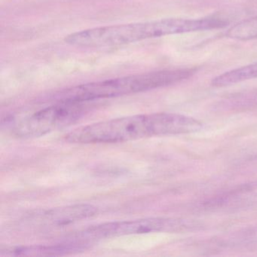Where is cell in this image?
Here are the masks:
<instances>
[{
	"label": "cell",
	"mask_w": 257,
	"mask_h": 257,
	"mask_svg": "<svg viewBox=\"0 0 257 257\" xmlns=\"http://www.w3.org/2000/svg\"><path fill=\"white\" fill-rule=\"evenodd\" d=\"M203 127L198 119L171 112L113 118L78 127L67 134L70 144H115L165 135L195 133Z\"/></svg>",
	"instance_id": "6da1fadb"
},
{
	"label": "cell",
	"mask_w": 257,
	"mask_h": 257,
	"mask_svg": "<svg viewBox=\"0 0 257 257\" xmlns=\"http://www.w3.org/2000/svg\"><path fill=\"white\" fill-rule=\"evenodd\" d=\"M217 27L218 22L215 18L160 19L85 30L67 36L65 42L76 47H108L165 36L210 31Z\"/></svg>",
	"instance_id": "7a4b0ae2"
},
{
	"label": "cell",
	"mask_w": 257,
	"mask_h": 257,
	"mask_svg": "<svg viewBox=\"0 0 257 257\" xmlns=\"http://www.w3.org/2000/svg\"><path fill=\"white\" fill-rule=\"evenodd\" d=\"M195 68L165 70L78 85L57 94V101L91 102L169 86L189 79Z\"/></svg>",
	"instance_id": "3957f363"
},
{
	"label": "cell",
	"mask_w": 257,
	"mask_h": 257,
	"mask_svg": "<svg viewBox=\"0 0 257 257\" xmlns=\"http://www.w3.org/2000/svg\"><path fill=\"white\" fill-rule=\"evenodd\" d=\"M90 102L57 101L31 115L15 119L10 124L13 135L34 138L67 127L79 121L89 111Z\"/></svg>",
	"instance_id": "277c9868"
},
{
	"label": "cell",
	"mask_w": 257,
	"mask_h": 257,
	"mask_svg": "<svg viewBox=\"0 0 257 257\" xmlns=\"http://www.w3.org/2000/svg\"><path fill=\"white\" fill-rule=\"evenodd\" d=\"M198 226L192 221L174 218L153 217L135 220L105 222L91 226L79 233L76 238L82 241L111 238L132 234L154 232H181Z\"/></svg>",
	"instance_id": "5b68a950"
},
{
	"label": "cell",
	"mask_w": 257,
	"mask_h": 257,
	"mask_svg": "<svg viewBox=\"0 0 257 257\" xmlns=\"http://www.w3.org/2000/svg\"><path fill=\"white\" fill-rule=\"evenodd\" d=\"M97 213L95 206L88 204H74L41 210L28 217V222L36 228H55L75 223L94 216Z\"/></svg>",
	"instance_id": "8992f818"
},
{
	"label": "cell",
	"mask_w": 257,
	"mask_h": 257,
	"mask_svg": "<svg viewBox=\"0 0 257 257\" xmlns=\"http://www.w3.org/2000/svg\"><path fill=\"white\" fill-rule=\"evenodd\" d=\"M87 242L73 239L64 243L50 245H27V246H2L1 256H45L60 255L83 250L88 246Z\"/></svg>",
	"instance_id": "52a82bcc"
},
{
	"label": "cell",
	"mask_w": 257,
	"mask_h": 257,
	"mask_svg": "<svg viewBox=\"0 0 257 257\" xmlns=\"http://www.w3.org/2000/svg\"><path fill=\"white\" fill-rule=\"evenodd\" d=\"M210 208H239L257 204V182L242 185L205 203Z\"/></svg>",
	"instance_id": "ba28073f"
},
{
	"label": "cell",
	"mask_w": 257,
	"mask_h": 257,
	"mask_svg": "<svg viewBox=\"0 0 257 257\" xmlns=\"http://www.w3.org/2000/svg\"><path fill=\"white\" fill-rule=\"evenodd\" d=\"M253 79H257V62L225 72L213 79L211 84L219 88Z\"/></svg>",
	"instance_id": "9c48e42d"
},
{
	"label": "cell",
	"mask_w": 257,
	"mask_h": 257,
	"mask_svg": "<svg viewBox=\"0 0 257 257\" xmlns=\"http://www.w3.org/2000/svg\"><path fill=\"white\" fill-rule=\"evenodd\" d=\"M228 38L247 41L257 39V16L242 21L230 28L225 33Z\"/></svg>",
	"instance_id": "30bf717a"
},
{
	"label": "cell",
	"mask_w": 257,
	"mask_h": 257,
	"mask_svg": "<svg viewBox=\"0 0 257 257\" xmlns=\"http://www.w3.org/2000/svg\"><path fill=\"white\" fill-rule=\"evenodd\" d=\"M252 233H253V234H253V235H252L253 238H252V240H257V229L255 230Z\"/></svg>",
	"instance_id": "8fae6325"
}]
</instances>
